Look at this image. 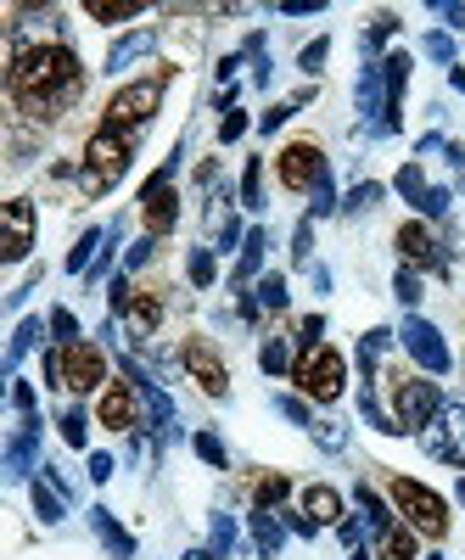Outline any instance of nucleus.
Returning <instances> with one entry per match:
<instances>
[{"mask_svg":"<svg viewBox=\"0 0 465 560\" xmlns=\"http://www.w3.org/2000/svg\"><path fill=\"white\" fill-rule=\"evenodd\" d=\"M135 12H141L135 0H90V18L96 23H129Z\"/></svg>","mask_w":465,"mask_h":560,"instance_id":"30","label":"nucleus"},{"mask_svg":"<svg viewBox=\"0 0 465 560\" xmlns=\"http://www.w3.org/2000/svg\"><path fill=\"white\" fill-rule=\"evenodd\" d=\"M242 129H247V113H242V107H230V113H224V124H219V140H236Z\"/></svg>","mask_w":465,"mask_h":560,"instance_id":"46","label":"nucleus"},{"mask_svg":"<svg viewBox=\"0 0 465 560\" xmlns=\"http://www.w3.org/2000/svg\"><path fill=\"white\" fill-rule=\"evenodd\" d=\"M393 499H398L404 522H409L415 533H427V538H443V533H449V504H443L427 482H409V477H398V482H393Z\"/></svg>","mask_w":465,"mask_h":560,"instance_id":"5","label":"nucleus"},{"mask_svg":"<svg viewBox=\"0 0 465 560\" xmlns=\"http://www.w3.org/2000/svg\"><path fill=\"white\" fill-rule=\"evenodd\" d=\"M102 242H107V230H84V236H79V247L68 253V269H73V275H84V269H90V258H96V247H102Z\"/></svg>","mask_w":465,"mask_h":560,"instance_id":"28","label":"nucleus"},{"mask_svg":"<svg viewBox=\"0 0 465 560\" xmlns=\"http://www.w3.org/2000/svg\"><path fill=\"white\" fill-rule=\"evenodd\" d=\"M113 477V454H90V482H107Z\"/></svg>","mask_w":465,"mask_h":560,"instance_id":"49","label":"nucleus"},{"mask_svg":"<svg viewBox=\"0 0 465 560\" xmlns=\"http://www.w3.org/2000/svg\"><path fill=\"white\" fill-rule=\"evenodd\" d=\"M309 432H314V443H319V448H342V443H348V432L337 427V420H314Z\"/></svg>","mask_w":465,"mask_h":560,"instance_id":"35","label":"nucleus"},{"mask_svg":"<svg viewBox=\"0 0 465 560\" xmlns=\"http://www.w3.org/2000/svg\"><path fill=\"white\" fill-rule=\"evenodd\" d=\"M129 158H135V135L102 124L96 135H90V147H84V174H79V185H84L90 197L113 191V185L124 179V168H129Z\"/></svg>","mask_w":465,"mask_h":560,"instance_id":"2","label":"nucleus"},{"mask_svg":"<svg viewBox=\"0 0 465 560\" xmlns=\"http://www.w3.org/2000/svg\"><path fill=\"white\" fill-rule=\"evenodd\" d=\"M376 555L382 560H415V527H387L376 538Z\"/></svg>","mask_w":465,"mask_h":560,"instance_id":"23","label":"nucleus"},{"mask_svg":"<svg viewBox=\"0 0 465 560\" xmlns=\"http://www.w3.org/2000/svg\"><path fill=\"white\" fill-rule=\"evenodd\" d=\"M319 331H325V319H319V314H309V319H303V353H309V348H319Z\"/></svg>","mask_w":465,"mask_h":560,"instance_id":"50","label":"nucleus"},{"mask_svg":"<svg viewBox=\"0 0 465 560\" xmlns=\"http://www.w3.org/2000/svg\"><path fill=\"white\" fill-rule=\"evenodd\" d=\"M185 370H191V382H197L208 398H224V393H230V370H224V359H219L208 342H185Z\"/></svg>","mask_w":465,"mask_h":560,"instance_id":"12","label":"nucleus"},{"mask_svg":"<svg viewBox=\"0 0 465 560\" xmlns=\"http://www.w3.org/2000/svg\"><path fill=\"white\" fill-rule=\"evenodd\" d=\"M264 247H269V236H264V230H247V236H242V264H236V287H247V280L258 275V264H264Z\"/></svg>","mask_w":465,"mask_h":560,"instance_id":"22","label":"nucleus"},{"mask_svg":"<svg viewBox=\"0 0 465 560\" xmlns=\"http://www.w3.org/2000/svg\"><path fill=\"white\" fill-rule=\"evenodd\" d=\"M353 499H359V510H364V516H359V522H364V527H370V533H376V538H382V533H387V527H393V516H387V504H382V499H376V493H370V488H359V493H353Z\"/></svg>","mask_w":465,"mask_h":560,"instance_id":"24","label":"nucleus"},{"mask_svg":"<svg viewBox=\"0 0 465 560\" xmlns=\"http://www.w3.org/2000/svg\"><path fill=\"white\" fill-rule=\"evenodd\" d=\"M292 113H298V102H281V107H269V113H264V135H269V129H281V124H287Z\"/></svg>","mask_w":465,"mask_h":560,"instance_id":"48","label":"nucleus"},{"mask_svg":"<svg viewBox=\"0 0 465 560\" xmlns=\"http://www.w3.org/2000/svg\"><path fill=\"white\" fill-rule=\"evenodd\" d=\"M158 102H163V84L158 79H141V84H129V90H118V96L107 102V129H124V135H135L152 113H158Z\"/></svg>","mask_w":465,"mask_h":560,"instance_id":"8","label":"nucleus"},{"mask_svg":"<svg viewBox=\"0 0 465 560\" xmlns=\"http://www.w3.org/2000/svg\"><path fill=\"white\" fill-rule=\"evenodd\" d=\"M197 454H202L208 465H219V471H224V443H219L213 432H197Z\"/></svg>","mask_w":465,"mask_h":560,"instance_id":"42","label":"nucleus"},{"mask_svg":"<svg viewBox=\"0 0 465 560\" xmlns=\"http://www.w3.org/2000/svg\"><path fill=\"white\" fill-rule=\"evenodd\" d=\"M141 213H147V230L152 236H163V230H174L179 219V197H174V163L163 174L147 179V191H141Z\"/></svg>","mask_w":465,"mask_h":560,"instance_id":"10","label":"nucleus"},{"mask_svg":"<svg viewBox=\"0 0 465 560\" xmlns=\"http://www.w3.org/2000/svg\"><path fill=\"white\" fill-rule=\"evenodd\" d=\"M258 364L269 370V376H281V370L292 364V359H287V342H281V337H269V342L258 348Z\"/></svg>","mask_w":465,"mask_h":560,"instance_id":"33","label":"nucleus"},{"mask_svg":"<svg viewBox=\"0 0 465 560\" xmlns=\"http://www.w3.org/2000/svg\"><path fill=\"white\" fill-rule=\"evenodd\" d=\"M158 319H163V303H158V298H135V308H129L135 337H152V331H158Z\"/></svg>","mask_w":465,"mask_h":560,"instance_id":"25","label":"nucleus"},{"mask_svg":"<svg viewBox=\"0 0 465 560\" xmlns=\"http://www.w3.org/2000/svg\"><path fill=\"white\" fill-rule=\"evenodd\" d=\"M449 79H454V90H465V68H454V73H449Z\"/></svg>","mask_w":465,"mask_h":560,"instance_id":"56","label":"nucleus"},{"mask_svg":"<svg viewBox=\"0 0 465 560\" xmlns=\"http://www.w3.org/2000/svg\"><path fill=\"white\" fill-rule=\"evenodd\" d=\"M258 308H287V275H258Z\"/></svg>","mask_w":465,"mask_h":560,"instance_id":"31","label":"nucleus"},{"mask_svg":"<svg viewBox=\"0 0 465 560\" xmlns=\"http://www.w3.org/2000/svg\"><path fill=\"white\" fill-rule=\"evenodd\" d=\"M281 415H287V420H298V427H314V420H309V409H303L298 398H281Z\"/></svg>","mask_w":465,"mask_h":560,"instance_id":"52","label":"nucleus"},{"mask_svg":"<svg viewBox=\"0 0 465 560\" xmlns=\"http://www.w3.org/2000/svg\"><path fill=\"white\" fill-rule=\"evenodd\" d=\"M376 202H382V185H376V179H364V185H353V191H348L342 208H348V213H364V208H376Z\"/></svg>","mask_w":465,"mask_h":560,"instance_id":"32","label":"nucleus"},{"mask_svg":"<svg viewBox=\"0 0 465 560\" xmlns=\"http://www.w3.org/2000/svg\"><path fill=\"white\" fill-rule=\"evenodd\" d=\"M12 96L23 102V113L34 118H57V107H68L84 84V68L68 45H12Z\"/></svg>","mask_w":465,"mask_h":560,"instance_id":"1","label":"nucleus"},{"mask_svg":"<svg viewBox=\"0 0 465 560\" xmlns=\"http://www.w3.org/2000/svg\"><path fill=\"white\" fill-rule=\"evenodd\" d=\"M460 504H465V477H460Z\"/></svg>","mask_w":465,"mask_h":560,"instance_id":"58","label":"nucleus"},{"mask_svg":"<svg viewBox=\"0 0 465 560\" xmlns=\"http://www.w3.org/2000/svg\"><path fill=\"white\" fill-rule=\"evenodd\" d=\"M258 185H264V168H258V158H253L247 174H242V202H247V208H258Z\"/></svg>","mask_w":465,"mask_h":560,"instance_id":"39","label":"nucleus"},{"mask_svg":"<svg viewBox=\"0 0 465 560\" xmlns=\"http://www.w3.org/2000/svg\"><path fill=\"white\" fill-rule=\"evenodd\" d=\"M281 12H287V18H309V12H325V7H319V0H287Z\"/></svg>","mask_w":465,"mask_h":560,"instance_id":"53","label":"nucleus"},{"mask_svg":"<svg viewBox=\"0 0 465 560\" xmlns=\"http://www.w3.org/2000/svg\"><path fill=\"white\" fill-rule=\"evenodd\" d=\"M427 57H438V62H454V39H449V34H427Z\"/></svg>","mask_w":465,"mask_h":560,"instance_id":"47","label":"nucleus"},{"mask_svg":"<svg viewBox=\"0 0 465 560\" xmlns=\"http://www.w3.org/2000/svg\"><path fill=\"white\" fill-rule=\"evenodd\" d=\"M147 51H152V28H141V34L118 39V45H113V57H107V73H124L135 57H147Z\"/></svg>","mask_w":465,"mask_h":560,"instance_id":"21","label":"nucleus"},{"mask_svg":"<svg viewBox=\"0 0 465 560\" xmlns=\"http://www.w3.org/2000/svg\"><path fill=\"white\" fill-rule=\"evenodd\" d=\"M39 331H45L39 319H23L18 331H12V348H7V364H12V370H18V364H23V353H28V348L39 342Z\"/></svg>","mask_w":465,"mask_h":560,"instance_id":"27","label":"nucleus"},{"mask_svg":"<svg viewBox=\"0 0 465 560\" xmlns=\"http://www.w3.org/2000/svg\"><path fill=\"white\" fill-rule=\"evenodd\" d=\"M292 258H298V264H309V258H314V219H303V224H298V236H292Z\"/></svg>","mask_w":465,"mask_h":560,"instance_id":"38","label":"nucleus"},{"mask_svg":"<svg viewBox=\"0 0 465 560\" xmlns=\"http://www.w3.org/2000/svg\"><path fill=\"white\" fill-rule=\"evenodd\" d=\"M107 292H113V314H129V308H135V287H129V280H124V275L113 280V287H107Z\"/></svg>","mask_w":465,"mask_h":560,"instance_id":"43","label":"nucleus"},{"mask_svg":"<svg viewBox=\"0 0 465 560\" xmlns=\"http://www.w3.org/2000/svg\"><path fill=\"white\" fill-rule=\"evenodd\" d=\"M421 448L443 465H465V404H443L438 420L421 432Z\"/></svg>","mask_w":465,"mask_h":560,"instance_id":"9","label":"nucleus"},{"mask_svg":"<svg viewBox=\"0 0 465 560\" xmlns=\"http://www.w3.org/2000/svg\"><path fill=\"white\" fill-rule=\"evenodd\" d=\"M45 382L68 387V393H96L107 387V353L96 342H68L45 353Z\"/></svg>","mask_w":465,"mask_h":560,"instance_id":"3","label":"nucleus"},{"mask_svg":"<svg viewBox=\"0 0 465 560\" xmlns=\"http://www.w3.org/2000/svg\"><path fill=\"white\" fill-rule=\"evenodd\" d=\"M342 382H348V364H342L337 348H309V353L298 359V387H303L309 398L332 404V398H342Z\"/></svg>","mask_w":465,"mask_h":560,"instance_id":"6","label":"nucleus"},{"mask_svg":"<svg viewBox=\"0 0 465 560\" xmlns=\"http://www.w3.org/2000/svg\"><path fill=\"white\" fill-rule=\"evenodd\" d=\"M449 163H454V168H465V147H449Z\"/></svg>","mask_w":465,"mask_h":560,"instance_id":"55","label":"nucleus"},{"mask_svg":"<svg viewBox=\"0 0 465 560\" xmlns=\"http://www.w3.org/2000/svg\"><path fill=\"white\" fill-rule=\"evenodd\" d=\"M398 253H404V264H415V269H449L427 224H404V230H398Z\"/></svg>","mask_w":465,"mask_h":560,"instance_id":"13","label":"nucleus"},{"mask_svg":"<svg viewBox=\"0 0 465 560\" xmlns=\"http://www.w3.org/2000/svg\"><path fill=\"white\" fill-rule=\"evenodd\" d=\"M147 258H152V242H135V247H129V258H124V264H129V269H141V264H147Z\"/></svg>","mask_w":465,"mask_h":560,"instance_id":"54","label":"nucleus"},{"mask_svg":"<svg viewBox=\"0 0 465 560\" xmlns=\"http://www.w3.org/2000/svg\"><path fill=\"white\" fill-rule=\"evenodd\" d=\"M191 280H197V287H213V253L208 247L191 253Z\"/></svg>","mask_w":465,"mask_h":560,"instance_id":"40","label":"nucleus"},{"mask_svg":"<svg viewBox=\"0 0 465 560\" xmlns=\"http://www.w3.org/2000/svg\"><path fill=\"white\" fill-rule=\"evenodd\" d=\"M325 51H332V45H325V39H314V45H303V73H319V62H325Z\"/></svg>","mask_w":465,"mask_h":560,"instance_id":"45","label":"nucleus"},{"mask_svg":"<svg viewBox=\"0 0 465 560\" xmlns=\"http://www.w3.org/2000/svg\"><path fill=\"white\" fill-rule=\"evenodd\" d=\"M398 342H404V353H409L415 364L427 370V376H443V370L454 364V353H449L443 331H438V325H427L421 314H409V319H404V331H398Z\"/></svg>","mask_w":465,"mask_h":560,"instance_id":"7","label":"nucleus"},{"mask_svg":"<svg viewBox=\"0 0 465 560\" xmlns=\"http://www.w3.org/2000/svg\"><path fill=\"white\" fill-rule=\"evenodd\" d=\"M398 191H404V197H409L415 208H427V197H432V185H427V174H421V168L409 163V168H398Z\"/></svg>","mask_w":465,"mask_h":560,"instance_id":"29","label":"nucleus"},{"mask_svg":"<svg viewBox=\"0 0 465 560\" xmlns=\"http://www.w3.org/2000/svg\"><path fill=\"white\" fill-rule=\"evenodd\" d=\"M12 404H18V415H34V393H28V382H12Z\"/></svg>","mask_w":465,"mask_h":560,"instance_id":"51","label":"nucleus"},{"mask_svg":"<svg viewBox=\"0 0 465 560\" xmlns=\"http://www.w3.org/2000/svg\"><path fill=\"white\" fill-rule=\"evenodd\" d=\"M325 174H332V168H325L319 147H309V140H298V147L281 152V185H287V191H314Z\"/></svg>","mask_w":465,"mask_h":560,"instance_id":"11","label":"nucleus"},{"mask_svg":"<svg viewBox=\"0 0 465 560\" xmlns=\"http://www.w3.org/2000/svg\"><path fill=\"white\" fill-rule=\"evenodd\" d=\"M393 292H398V303H421V275H415V269H398V280H393Z\"/></svg>","mask_w":465,"mask_h":560,"instance_id":"34","label":"nucleus"},{"mask_svg":"<svg viewBox=\"0 0 465 560\" xmlns=\"http://www.w3.org/2000/svg\"><path fill=\"white\" fill-rule=\"evenodd\" d=\"M62 438H68L73 448H84V415H79V409H68V415H62Z\"/></svg>","mask_w":465,"mask_h":560,"instance_id":"44","label":"nucleus"},{"mask_svg":"<svg viewBox=\"0 0 465 560\" xmlns=\"http://www.w3.org/2000/svg\"><path fill=\"white\" fill-rule=\"evenodd\" d=\"M382 79H387V118H393V129H398V102H404V84H409V57L393 51V57L382 62Z\"/></svg>","mask_w":465,"mask_h":560,"instance_id":"19","label":"nucleus"},{"mask_svg":"<svg viewBox=\"0 0 465 560\" xmlns=\"http://www.w3.org/2000/svg\"><path fill=\"white\" fill-rule=\"evenodd\" d=\"M332 208H337V185H332V174H325V179L314 185V219H319V213H332Z\"/></svg>","mask_w":465,"mask_h":560,"instance_id":"41","label":"nucleus"},{"mask_svg":"<svg viewBox=\"0 0 465 560\" xmlns=\"http://www.w3.org/2000/svg\"><path fill=\"white\" fill-rule=\"evenodd\" d=\"M34 448H39V420H34V415H23L18 438L7 443V477H12V482H23V477L34 471Z\"/></svg>","mask_w":465,"mask_h":560,"instance_id":"15","label":"nucleus"},{"mask_svg":"<svg viewBox=\"0 0 465 560\" xmlns=\"http://www.w3.org/2000/svg\"><path fill=\"white\" fill-rule=\"evenodd\" d=\"M90 527H96V538L107 544V555H118V560H129V555H135V538L118 527L113 510H102V504H96V510H90Z\"/></svg>","mask_w":465,"mask_h":560,"instance_id":"18","label":"nucleus"},{"mask_svg":"<svg viewBox=\"0 0 465 560\" xmlns=\"http://www.w3.org/2000/svg\"><path fill=\"white\" fill-rule=\"evenodd\" d=\"M353 560H370V555H364V549H353Z\"/></svg>","mask_w":465,"mask_h":560,"instance_id":"57","label":"nucleus"},{"mask_svg":"<svg viewBox=\"0 0 465 560\" xmlns=\"http://www.w3.org/2000/svg\"><path fill=\"white\" fill-rule=\"evenodd\" d=\"M34 510H39V522L51 527V522H62V510H68V499H62L57 488H45V482H34Z\"/></svg>","mask_w":465,"mask_h":560,"instance_id":"26","label":"nucleus"},{"mask_svg":"<svg viewBox=\"0 0 465 560\" xmlns=\"http://www.w3.org/2000/svg\"><path fill=\"white\" fill-rule=\"evenodd\" d=\"M443 409V393L438 382H421V376H393V420L398 432H427Z\"/></svg>","mask_w":465,"mask_h":560,"instance_id":"4","label":"nucleus"},{"mask_svg":"<svg viewBox=\"0 0 465 560\" xmlns=\"http://www.w3.org/2000/svg\"><path fill=\"white\" fill-rule=\"evenodd\" d=\"M303 516H309L314 527L342 522V493H337V488H325V482H319V488H309V493H303Z\"/></svg>","mask_w":465,"mask_h":560,"instance_id":"17","label":"nucleus"},{"mask_svg":"<svg viewBox=\"0 0 465 560\" xmlns=\"http://www.w3.org/2000/svg\"><path fill=\"white\" fill-rule=\"evenodd\" d=\"M281 499H287V477H264L258 482V510H275Z\"/></svg>","mask_w":465,"mask_h":560,"instance_id":"37","label":"nucleus"},{"mask_svg":"<svg viewBox=\"0 0 465 560\" xmlns=\"http://www.w3.org/2000/svg\"><path fill=\"white\" fill-rule=\"evenodd\" d=\"M253 544H258V555H264V560H275V555H281V544H287L281 522H275L269 510H253Z\"/></svg>","mask_w":465,"mask_h":560,"instance_id":"20","label":"nucleus"},{"mask_svg":"<svg viewBox=\"0 0 465 560\" xmlns=\"http://www.w3.org/2000/svg\"><path fill=\"white\" fill-rule=\"evenodd\" d=\"M51 331H57V348H68V342H79V319L68 308H57L51 314Z\"/></svg>","mask_w":465,"mask_h":560,"instance_id":"36","label":"nucleus"},{"mask_svg":"<svg viewBox=\"0 0 465 560\" xmlns=\"http://www.w3.org/2000/svg\"><path fill=\"white\" fill-rule=\"evenodd\" d=\"M96 415H102V427H113V432H129V427H135V387H124V382H107V387H102V404H96Z\"/></svg>","mask_w":465,"mask_h":560,"instance_id":"16","label":"nucleus"},{"mask_svg":"<svg viewBox=\"0 0 465 560\" xmlns=\"http://www.w3.org/2000/svg\"><path fill=\"white\" fill-rule=\"evenodd\" d=\"M28 247H34V208L18 197L7 202V264H23Z\"/></svg>","mask_w":465,"mask_h":560,"instance_id":"14","label":"nucleus"}]
</instances>
